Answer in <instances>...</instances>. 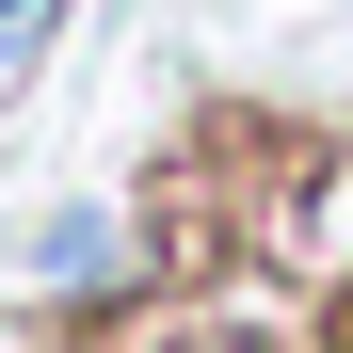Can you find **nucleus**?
I'll return each instance as SVG.
<instances>
[{
	"mask_svg": "<svg viewBox=\"0 0 353 353\" xmlns=\"http://www.w3.org/2000/svg\"><path fill=\"white\" fill-rule=\"evenodd\" d=\"M48 32H65V0H0V65H32Z\"/></svg>",
	"mask_w": 353,
	"mask_h": 353,
	"instance_id": "3",
	"label": "nucleus"
},
{
	"mask_svg": "<svg viewBox=\"0 0 353 353\" xmlns=\"http://www.w3.org/2000/svg\"><path fill=\"white\" fill-rule=\"evenodd\" d=\"M17 273L48 289V305H112V289L145 273V241H129V209H32V241H17Z\"/></svg>",
	"mask_w": 353,
	"mask_h": 353,
	"instance_id": "1",
	"label": "nucleus"
},
{
	"mask_svg": "<svg viewBox=\"0 0 353 353\" xmlns=\"http://www.w3.org/2000/svg\"><path fill=\"white\" fill-rule=\"evenodd\" d=\"M145 353H273V337H257V321H209V305H176V321H161Z\"/></svg>",
	"mask_w": 353,
	"mask_h": 353,
	"instance_id": "2",
	"label": "nucleus"
}]
</instances>
